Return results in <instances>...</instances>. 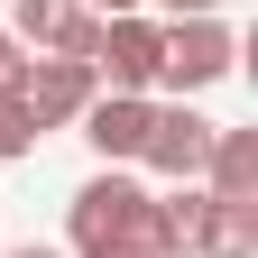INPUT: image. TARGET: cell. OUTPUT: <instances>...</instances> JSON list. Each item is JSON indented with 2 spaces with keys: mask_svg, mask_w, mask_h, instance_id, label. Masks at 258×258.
<instances>
[{
  "mask_svg": "<svg viewBox=\"0 0 258 258\" xmlns=\"http://www.w3.org/2000/svg\"><path fill=\"white\" fill-rule=\"evenodd\" d=\"M148 203H157V194L129 175V166H102L74 203H64L74 258H148Z\"/></svg>",
  "mask_w": 258,
  "mask_h": 258,
  "instance_id": "6da1fadb",
  "label": "cell"
},
{
  "mask_svg": "<svg viewBox=\"0 0 258 258\" xmlns=\"http://www.w3.org/2000/svg\"><path fill=\"white\" fill-rule=\"evenodd\" d=\"M240 64V28L231 19H157V83L194 102L203 83H221Z\"/></svg>",
  "mask_w": 258,
  "mask_h": 258,
  "instance_id": "7a4b0ae2",
  "label": "cell"
},
{
  "mask_svg": "<svg viewBox=\"0 0 258 258\" xmlns=\"http://www.w3.org/2000/svg\"><path fill=\"white\" fill-rule=\"evenodd\" d=\"M0 92H10V102L28 111V129L46 139V129H64V120H83V102L102 92V74H92L83 55H19V64H10V83H0Z\"/></svg>",
  "mask_w": 258,
  "mask_h": 258,
  "instance_id": "3957f363",
  "label": "cell"
},
{
  "mask_svg": "<svg viewBox=\"0 0 258 258\" xmlns=\"http://www.w3.org/2000/svg\"><path fill=\"white\" fill-rule=\"evenodd\" d=\"M212 129H221V120H203L194 102H157V120H148V148H139V166H148V175H166V184H203Z\"/></svg>",
  "mask_w": 258,
  "mask_h": 258,
  "instance_id": "277c9868",
  "label": "cell"
},
{
  "mask_svg": "<svg viewBox=\"0 0 258 258\" xmlns=\"http://www.w3.org/2000/svg\"><path fill=\"white\" fill-rule=\"evenodd\" d=\"M92 74H102L111 92H157V19H148V10L102 19V37H92Z\"/></svg>",
  "mask_w": 258,
  "mask_h": 258,
  "instance_id": "5b68a950",
  "label": "cell"
},
{
  "mask_svg": "<svg viewBox=\"0 0 258 258\" xmlns=\"http://www.w3.org/2000/svg\"><path fill=\"white\" fill-rule=\"evenodd\" d=\"M10 37H19L28 55H83V64H92L102 19H92L83 0H19V10H10Z\"/></svg>",
  "mask_w": 258,
  "mask_h": 258,
  "instance_id": "8992f818",
  "label": "cell"
},
{
  "mask_svg": "<svg viewBox=\"0 0 258 258\" xmlns=\"http://www.w3.org/2000/svg\"><path fill=\"white\" fill-rule=\"evenodd\" d=\"M148 120H157L148 92H92V102H83V139H92V157H102V166H139Z\"/></svg>",
  "mask_w": 258,
  "mask_h": 258,
  "instance_id": "52a82bcc",
  "label": "cell"
},
{
  "mask_svg": "<svg viewBox=\"0 0 258 258\" xmlns=\"http://www.w3.org/2000/svg\"><path fill=\"white\" fill-rule=\"evenodd\" d=\"M203 194H212V203H258V129H212Z\"/></svg>",
  "mask_w": 258,
  "mask_h": 258,
  "instance_id": "ba28073f",
  "label": "cell"
},
{
  "mask_svg": "<svg viewBox=\"0 0 258 258\" xmlns=\"http://www.w3.org/2000/svg\"><path fill=\"white\" fill-rule=\"evenodd\" d=\"M194 258H258V203H212Z\"/></svg>",
  "mask_w": 258,
  "mask_h": 258,
  "instance_id": "9c48e42d",
  "label": "cell"
},
{
  "mask_svg": "<svg viewBox=\"0 0 258 258\" xmlns=\"http://www.w3.org/2000/svg\"><path fill=\"white\" fill-rule=\"evenodd\" d=\"M28 148H37V129H28V111L10 102V92H0V166H19Z\"/></svg>",
  "mask_w": 258,
  "mask_h": 258,
  "instance_id": "30bf717a",
  "label": "cell"
},
{
  "mask_svg": "<svg viewBox=\"0 0 258 258\" xmlns=\"http://www.w3.org/2000/svg\"><path fill=\"white\" fill-rule=\"evenodd\" d=\"M212 10H221V0H157L148 19H212Z\"/></svg>",
  "mask_w": 258,
  "mask_h": 258,
  "instance_id": "8fae6325",
  "label": "cell"
},
{
  "mask_svg": "<svg viewBox=\"0 0 258 258\" xmlns=\"http://www.w3.org/2000/svg\"><path fill=\"white\" fill-rule=\"evenodd\" d=\"M92 19H120V10H148V0H83Z\"/></svg>",
  "mask_w": 258,
  "mask_h": 258,
  "instance_id": "7c38bea8",
  "label": "cell"
},
{
  "mask_svg": "<svg viewBox=\"0 0 258 258\" xmlns=\"http://www.w3.org/2000/svg\"><path fill=\"white\" fill-rule=\"evenodd\" d=\"M19 55H28V46L10 37V28H0V83H10V64H19Z\"/></svg>",
  "mask_w": 258,
  "mask_h": 258,
  "instance_id": "4fadbf2b",
  "label": "cell"
},
{
  "mask_svg": "<svg viewBox=\"0 0 258 258\" xmlns=\"http://www.w3.org/2000/svg\"><path fill=\"white\" fill-rule=\"evenodd\" d=\"M10 258H64V249H46V240H19V249H10Z\"/></svg>",
  "mask_w": 258,
  "mask_h": 258,
  "instance_id": "5bb4252c",
  "label": "cell"
}]
</instances>
